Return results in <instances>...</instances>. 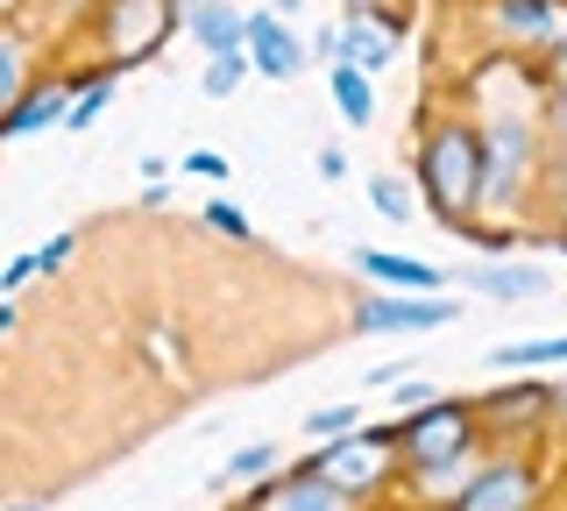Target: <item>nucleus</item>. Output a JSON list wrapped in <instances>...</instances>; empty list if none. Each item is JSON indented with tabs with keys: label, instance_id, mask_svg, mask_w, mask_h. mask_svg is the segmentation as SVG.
Returning a JSON list of instances; mask_svg holds the SVG:
<instances>
[{
	"label": "nucleus",
	"instance_id": "nucleus-1",
	"mask_svg": "<svg viewBox=\"0 0 567 511\" xmlns=\"http://www.w3.org/2000/svg\"><path fill=\"white\" fill-rule=\"evenodd\" d=\"M398 448H404V462L425 476V490H454L461 469H468V412H461L454 398L419 405V412L404 419Z\"/></svg>",
	"mask_w": 567,
	"mask_h": 511
},
{
	"label": "nucleus",
	"instance_id": "nucleus-2",
	"mask_svg": "<svg viewBox=\"0 0 567 511\" xmlns=\"http://www.w3.org/2000/svg\"><path fill=\"white\" fill-rule=\"evenodd\" d=\"M419 178H425V200H433V214L461 227L468 206H483V135L468 129H440L433 143L419 156Z\"/></svg>",
	"mask_w": 567,
	"mask_h": 511
},
{
	"label": "nucleus",
	"instance_id": "nucleus-3",
	"mask_svg": "<svg viewBox=\"0 0 567 511\" xmlns=\"http://www.w3.org/2000/svg\"><path fill=\"white\" fill-rule=\"evenodd\" d=\"M454 298L447 292H383V298H362L354 306V334H425V327H447L454 320Z\"/></svg>",
	"mask_w": 567,
	"mask_h": 511
},
{
	"label": "nucleus",
	"instance_id": "nucleus-4",
	"mask_svg": "<svg viewBox=\"0 0 567 511\" xmlns=\"http://www.w3.org/2000/svg\"><path fill=\"white\" fill-rule=\"evenodd\" d=\"M177 0H106V50H114V64H135L150 58L156 37L177 29Z\"/></svg>",
	"mask_w": 567,
	"mask_h": 511
},
{
	"label": "nucleus",
	"instance_id": "nucleus-5",
	"mask_svg": "<svg viewBox=\"0 0 567 511\" xmlns=\"http://www.w3.org/2000/svg\"><path fill=\"white\" fill-rule=\"evenodd\" d=\"M532 171V129L525 121H496L483 135V206H511Z\"/></svg>",
	"mask_w": 567,
	"mask_h": 511
},
{
	"label": "nucleus",
	"instance_id": "nucleus-6",
	"mask_svg": "<svg viewBox=\"0 0 567 511\" xmlns=\"http://www.w3.org/2000/svg\"><path fill=\"white\" fill-rule=\"evenodd\" d=\"M454 511H532V476L518 462H489L454 490Z\"/></svg>",
	"mask_w": 567,
	"mask_h": 511
},
{
	"label": "nucleus",
	"instance_id": "nucleus-7",
	"mask_svg": "<svg viewBox=\"0 0 567 511\" xmlns=\"http://www.w3.org/2000/svg\"><path fill=\"white\" fill-rule=\"evenodd\" d=\"M383 462H390V440L383 433H341V440H327V462H319V469H327L333 483L354 498V490H369L383 476Z\"/></svg>",
	"mask_w": 567,
	"mask_h": 511
},
{
	"label": "nucleus",
	"instance_id": "nucleus-8",
	"mask_svg": "<svg viewBox=\"0 0 567 511\" xmlns=\"http://www.w3.org/2000/svg\"><path fill=\"white\" fill-rule=\"evenodd\" d=\"M248 64H256L262 79H291L298 64H306V50H298V37L284 29V14L277 8H262V14H248Z\"/></svg>",
	"mask_w": 567,
	"mask_h": 511
},
{
	"label": "nucleus",
	"instance_id": "nucleus-9",
	"mask_svg": "<svg viewBox=\"0 0 567 511\" xmlns=\"http://www.w3.org/2000/svg\"><path fill=\"white\" fill-rule=\"evenodd\" d=\"M398 37H404L398 22H383V14L362 8V14H348V22H341V58L362 64V72H377V64L398 58Z\"/></svg>",
	"mask_w": 567,
	"mask_h": 511
},
{
	"label": "nucleus",
	"instance_id": "nucleus-10",
	"mask_svg": "<svg viewBox=\"0 0 567 511\" xmlns=\"http://www.w3.org/2000/svg\"><path fill=\"white\" fill-rule=\"evenodd\" d=\"M262 511H348V490L333 483L327 469H306V476H291V483H277Z\"/></svg>",
	"mask_w": 567,
	"mask_h": 511
},
{
	"label": "nucleus",
	"instance_id": "nucleus-11",
	"mask_svg": "<svg viewBox=\"0 0 567 511\" xmlns=\"http://www.w3.org/2000/svg\"><path fill=\"white\" fill-rule=\"evenodd\" d=\"M192 37H199L213 58H220V50H241L248 14H235V0H192Z\"/></svg>",
	"mask_w": 567,
	"mask_h": 511
},
{
	"label": "nucleus",
	"instance_id": "nucleus-12",
	"mask_svg": "<svg viewBox=\"0 0 567 511\" xmlns=\"http://www.w3.org/2000/svg\"><path fill=\"white\" fill-rule=\"evenodd\" d=\"M461 285L489 292V298H539L546 292V270H518V263H475L461 270Z\"/></svg>",
	"mask_w": 567,
	"mask_h": 511
},
{
	"label": "nucleus",
	"instance_id": "nucleus-13",
	"mask_svg": "<svg viewBox=\"0 0 567 511\" xmlns=\"http://www.w3.org/2000/svg\"><path fill=\"white\" fill-rule=\"evenodd\" d=\"M354 270L383 277L390 292H440V270H425V263H404V256H383V249H354Z\"/></svg>",
	"mask_w": 567,
	"mask_h": 511
},
{
	"label": "nucleus",
	"instance_id": "nucleus-14",
	"mask_svg": "<svg viewBox=\"0 0 567 511\" xmlns=\"http://www.w3.org/2000/svg\"><path fill=\"white\" fill-rule=\"evenodd\" d=\"M333 108H341L354 129H369V114H377V100H369V72L348 58H333Z\"/></svg>",
	"mask_w": 567,
	"mask_h": 511
},
{
	"label": "nucleus",
	"instance_id": "nucleus-15",
	"mask_svg": "<svg viewBox=\"0 0 567 511\" xmlns=\"http://www.w3.org/2000/svg\"><path fill=\"white\" fill-rule=\"evenodd\" d=\"M64 85L58 93H35V100H14L8 114H0V135H35V129H50V121H64Z\"/></svg>",
	"mask_w": 567,
	"mask_h": 511
},
{
	"label": "nucleus",
	"instance_id": "nucleus-16",
	"mask_svg": "<svg viewBox=\"0 0 567 511\" xmlns=\"http://www.w3.org/2000/svg\"><path fill=\"white\" fill-rule=\"evenodd\" d=\"M496 22H504L511 37H525V43L554 37V8H546V0H496Z\"/></svg>",
	"mask_w": 567,
	"mask_h": 511
},
{
	"label": "nucleus",
	"instance_id": "nucleus-17",
	"mask_svg": "<svg viewBox=\"0 0 567 511\" xmlns=\"http://www.w3.org/2000/svg\"><path fill=\"white\" fill-rule=\"evenodd\" d=\"M248 72H256V64H248V50H220V58L206 64V85H199V93L206 100H227V93H241Z\"/></svg>",
	"mask_w": 567,
	"mask_h": 511
},
{
	"label": "nucleus",
	"instance_id": "nucleus-18",
	"mask_svg": "<svg viewBox=\"0 0 567 511\" xmlns=\"http://www.w3.org/2000/svg\"><path fill=\"white\" fill-rule=\"evenodd\" d=\"M496 369H532V362H567V334H554V341H511L489 356Z\"/></svg>",
	"mask_w": 567,
	"mask_h": 511
},
{
	"label": "nucleus",
	"instance_id": "nucleus-19",
	"mask_svg": "<svg viewBox=\"0 0 567 511\" xmlns=\"http://www.w3.org/2000/svg\"><path fill=\"white\" fill-rule=\"evenodd\" d=\"M14 93H22V43L0 37V114L14 108Z\"/></svg>",
	"mask_w": 567,
	"mask_h": 511
},
{
	"label": "nucleus",
	"instance_id": "nucleus-20",
	"mask_svg": "<svg viewBox=\"0 0 567 511\" xmlns=\"http://www.w3.org/2000/svg\"><path fill=\"white\" fill-rule=\"evenodd\" d=\"M369 206H377L383 221H412V200H404L398 178H369Z\"/></svg>",
	"mask_w": 567,
	"mask_h": 511
},
{
	"label": "nucleus",
	"instance_id": "nucleus-21",
	"mask_svg": "<svg viewBox=\"0 0 567 511\" xmlns=\"http://www.w3.org/2000/svg\"><path fill=\"white\" fill-rule=\"evenodd\" d=\"M306 433H312V440H341V433H354V405H319V412L306 419Z\"/></svg>",
	"mask_w": 567,
	"mask_h": 511
},
{
	"label": "nucleus",
	"instance_id": "nucleus-22",
	"mask_svg": "<svg viewBox=\"0 0 567 511\" xmlns=\"http://www.w3.org/2000/svg\"><path fill=\"white\" fill-rule=\"evenodd\" d=\"M270 462H277V448H270V440H262V448H241L235 462H227V476H220V483H241V476H262Z\"/></svg>",
	"mask_w": 567,
	"mask_h": 511
},
{
	"label": "nucleus",
	"instance_id": "nucleus-23",
	"mask_svg": "<svg viewBox=\"0 0 567 511\" xmlns=\"http://www.w3.org/2000/svg\"><path fill=\"white\" fill-rule=\"evenodd\" d=\"M489 405H496V412H511V419H532V412H546V391H496Z\"/></svg>",
	"mask_w": 567,
	"mask_h": 511
},
{
	"label": "nucleus",
	"instance_id": "nucleus-24",
	"mask_svg": "<svg viewBox=\"0 0 567 511\" xmlns=\"http://www.w3.org/2000/svg\"><path fill=\"white\" fill-rule=\"evenodd\" d=\"M106 93H114V85H93V93H79V100H71V114H64V129H85V121L106 108Z\"/></svg>",
	"mask_w": 567,
	"mask_h": 511
},
{
	"label": "nucleus",
	"instance_id": "nucleus-25",
	"mask_svg": "<svg viewBox=\"0 0 567 511\" xmlns=\"http://www.w3.org/2000/svg\"><path fill=\"white\" fill-rule=\"evenodd\" d=\"M206 221L220 227V235H235V242H248V221H241V214H235V206H227V200H220V206H206Z\"/></svg>",
	"mask_w": 567,
	"mask_h": 511
},
{
	"label": "nucleus",
	"instance_id": "nucleus-26",
	"mask_svg": "<svg viewBox=\"0 0 567 511\" xmlns=\"http://www.w3.org/2000/svg\"><path fill=\"white\" fill-rule=\"evenodd\" d=\"M71 256V235H50L43 249H35V270H58V263Z\"/></svg>",
	"mask_w": 567,
	"mask_h": 511
},
{
	"label": "nucleus",
	"instance_id": "nucleus-27",
	"mask_svg": "<svg viewBox=\"0 0 567 511\" xmlns=\"http://www.w3.org/2000/svg\"><path fill=\"white\" fill-rule=\"evenodd\" d=\"M29 277H35V249H29V256H14V263H8V270H0V292H14V285H29Z\"/></svg>",
	"mask_w": 567,
	"mask_h": 511
},
{
	"label": "nucleus",
	"instance_id": "nucleus-28",
	"mask_svg": "<svg viewBox=\"0 0 567 511\" xmlns=\"http://www.w3.org/2000/svg\"><path fill=\"white\" fill-rule=\"evenodd\" d=\"M192 178H227V156H213V150H199V156H192Z\"/></svg>",
	"mask_w": 567,
	"mask_h": 511
},
{
	"label": "nucleus",
	"instance_id": "nucleus-29",
	"mask_svg": "<svg viewBox=\"0 0 567 511\" xmlns=\"http://www.w3.org/2000/svg\"><path fill=\"white\" fill-rule=\"evenodd\" d=\"M419 405H433V391L425 384H398V412H419Z\"/></svg>",
	"mask_w": 567,
	"mask_h": 511
},
{
	"label": "nucleus",
	"instance_id": "nucleus-30",
	"mask_svg": "<svg viewBox=\"0 0 567 511\" xmlns=\"http://www.w3.org/2000/svg\"><path fill=\"white\" fill-rule=\"evenodd\" d=\"M319 178H348V156L341 150H319Z\"/></svg>",
	"mask_w": 567,
	"mask_h": 511
},
{
	"label": "nucleus",
	"instance_id": "nucleus-31",
	"mask_svg": "<svg viewBox=\"0 0 567 511\" xmlns=\"http://www.w3.org/2000/svg\"><path fill=\"white\" fill-rule=\"evenodd\" d=\"M270 8H277V14H298V8H306V0H270Z\"/></svg>",
	"mask_w": 567,
	"mask_h": 511
},
{
	"label": "nucleus",
	"instance_id": "nucleus-32",
	"mask_svg": "<svg viewBox=\"0 0 567 511\" xmlns=\"http://www.w3.org/2000/svg\"><path fill=\"white\" fill-rule=\"evenodd\" d=\"M554 114H560V135H567V93H560V108H554Z\"/></svg>",
	"mask_w": 567,
	"mask_h": 511
},
{
	"label": "nucleus",
	"instance_id": "nucleus-33",
	"mask_svg": "<svg viewBox=\"0 0 567 511\" xmlns=\"http://www.w3.org/2000/svg\"><path fill=\"white\" fill-rule=\"evenodd\" d=\"M8 511H43V504H8Z\"/></svg>",
	"mask_w": 567,
	"mask_h": 511
},
{
	"label": "nucleus",
	"instance_id": "nucleus-34",
	"mask_svg": "<svg viewBox=\"0 0 567 511\" xmlns=\"http://www.w3.org/2000/svg\"><path fill=\"white\" fill-rule=\"evenodd\" d=\"M560 64H567V43H560Z\"/></svg>",
	"mask_w": 567,
	"mask_h": 511
},
{
	"label": "nucleus",
	"instance_id": "nucleus-35",
	"mask_svg": "<svg viewBox=\"0 0 567 511\" xmlns=\"http://www.w3.org/2000/svg\"><path fill=\"white\" fill-rule=\"evenodd\" d=\"M560 249H567V235H560Z\"/></svg>",
	"mask_w": 567,
	"mask_h": 511
}]
</instances>
